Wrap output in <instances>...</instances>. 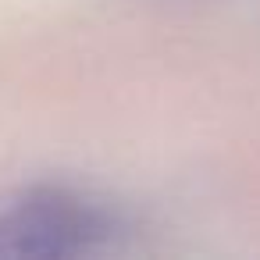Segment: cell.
I'll list each match as a JSON object with an SVG mask.
<instances>
[{
  "label": "cell",
  "mask_w": 260,
  "mask_h": 260,
  "mask_svg": "<svg viewBox=\"0 0 260 260\" xmlns=\"http://www.w3.org/2000/svg\"><path fill=\"white\" fill-rule=\"evenodd\" d=\"M114 214L72 189H36L0 210V256H79L114 235Z\"/></svg>",
  "instance_id": "1"
}]
</instances>
